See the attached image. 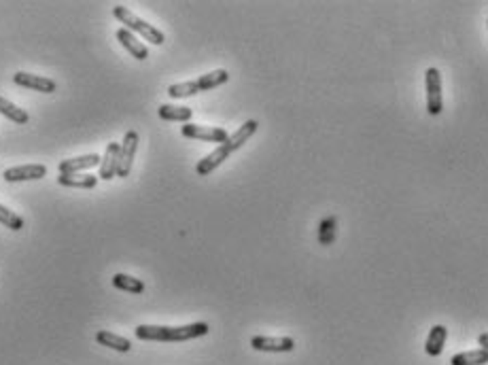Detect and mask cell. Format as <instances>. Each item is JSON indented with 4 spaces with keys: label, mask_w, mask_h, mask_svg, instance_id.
<instances>
[{
    "label": "cell",
    "mask_w": 488,
    "mask_h": 365,
    "mask_svg": "<svg viewBox=\"0 0 488 365\" xmlns=\"http://www.w3.org/2000/svg\"><path fill=\"white\" fill-rule=\"evenodd\" d=\"M117 41L136 58V60H147L149 58V49H147V45L145 43H141L136 36H134V32H130L128 28H119L117 30Z\"/></svg>",
    "instance_id": "obj_12"
},
{
    "label": "cell",
    "mask_w": 488,
    "mask_h": 365,
    "mask_svg": "<svg viewBox=\"0 0 488 365\" xmlns=\"http://www.w3.org/2000/svg\"><path fill=\"white\" fill-rule=\"evenodd\" d=\"M227 81H229V73H227V70H223V68H219V70H212V73H208V75H202L200 79H195V83H197L200 92H208V90H215V88H219V85H223V83H227Z\"/></svg>",
    "instance_id": "obj_18"
},
{
    "label": "cell",
    "mask_w": 488,
    "mask_h": 365,
    "mask_svg": "<svg viewBox=\"0 0 488 365\" xmlns=\"http://www.w3.org/2000/svg\"><path fill=\"white\" fill-rule=\"evenodd\" d=\"M102 157L98 153H90V155H81V157H70V159H64L60 162L58 170L60 174H79L83 170H90L94 166H100Z\"/></svg>",
    "instance_id": "obj_10"
},
{
    "label": "cell",
    "mask_w": 488,
    "mask_h": 365,
    "mask_svg": "<svg viewBox=\"0 0 488 365\" xmlns=\"http://www.w3.org/2000/svg\"><path fill=\"white\" fill-rule=\"evenodd\" d=\"M113 285L121 291H128V293H143L145 291V282L134 278V276H128V274H115Z\"/></svg>",
    "instance_id": "obj_20"
},
{
    "label": "cell",
    "mask_w": 488,
    "mask_h": 365,
    "mask_svg": "<svg viewBox=\"0 0 488 365\" xmlns=\"http://www.w3.org/2000/svg\"><path fill=\"white\" fill-rule=\"evenodd\" d=\"M158 115L162 117L163 122H180L189 123V120L193 117V111L189 107H174V105H162L158 109Z\"/></svg>",
    "instance_id": "obj_17"
},
{
    "label": "cell",
    "mask_w": 488,
    "mask_h": 365,
    "mask_svg": "<svg viewBox=\"0 0 488 365\" xmlns=\"http://www.w3.org/2000/svg\"><path fill=\"white\" fill-rule=\"evenodd\" d=\"M200 94V88L195 81H185V83H174L168 88V96L170 98H187V96H195Z\"/></svg>",
    "instance_id": "obj_22"
},
{
    "label": "cell",
    "mask_w": 488,
    "mask_h": 365,
    "mask_svg": "<svg viewBox=\"0 0 488 365\" xmlns=\"http://www.w3.org/2000/svg\"><path fill=\"white\" fill-rule=\"evenodd\" d=\"M427 83V111L429 115H440L444 111V98H442V75L438 68H429L425 75Z\"/></svg>",
    "instance_id": "obj_3"
},
{
    "label": "cell",
    "mask_w": 488,
    "mask_h": 365,
    "mask_svg": "<svg viewBox=\"0 0 488 365\" xmlns=\"http://www.w3.org/2000/svg\"><path fill=\"white\" fill-rule=\"evenodd\" d=\"M113 15L121 21V23H126V28L130 30V32H139L145 41H149V43H153V45H162L163 41V32L162 30H158L156 26H151V23H147L145 19H141L139 15H134L128 6H124V4H119V6H113Z\"/></svg>",
    "instance_id": "obj_2"
},
{
    "label": "cell",
    "mask_w": 488,
    "mask_h": 365,
    "mask_svg": "<svg viewBox=\"0 0 488 365\" xmlns=\"http://www.w3.org/2000/svg\"><path fill=\"white\" fill-rule=\"evenodd\" d=\"M446 338H448V329L444 325H433L429 336H427V342H425V353L429 357H440L444 351Z\"/></svg>",
    "instance_id": "obj_13"
},
{
    "label": "cell",
    "mask_w": 488,
    "mask_h": 365,
    "mask_svg": "<svg viewBox=\"0 0 488 365\" xmlns=\"http://www.w3.org/2000/svg\"><path fill=\"white\" fill-rule=\"evenodd\" d=\"M208 334V323H191L183 327H163V325H139L136 338L145 342H185L202 338Z\"/></svg>",
    "instance_id": "obj_1"
},
{
    "label": "cell",
    "mask_w": 488,
    "mask_h": 365,
    "mask_svg": "<svg viewBox=\"0 0 488 365\" xmlns=\"http://www.w3.org/2000/svg\"><path fill=\"white\" fill-rule=\"evenodd\" d=\"M335 223H337V219L333 215L319 223V243L329 246V244L335 240Z\"/></svg>",
    "instance_id": "obj_23"
},
{
    "label": "cell",
    "mask_w": 488,
    "mask_h": 365,
    "mask_svg": "<svg viewBox=\"0 0 488 365\" xmlns=\"http://www.w3.org/2000/svg\"><path fill=\"white\" fill-rule=\"evenodd\" d=\"M0 223L4 228L13 230V232H19L23 228V219L19 215H15L13 211H9L6 206H2V204H0Z\"/></svg>",
    "instance_id": "obj_24"
},
{
    "label": "cell",
    "mask_w": 488,
    "mask_h": 365,
    "mask_svg": "<svg viewBox=\"0 0 488 365\" xmlns=\"http://www.w3.org/2000/svg\"><path fill=\"white\" fill-rule=\"evenodd\" d=\"M119 151H121V144H119V142H109V144H107V151H104L102 162H100V172H98V179H102V181H111L113 176H117V168H119Z\"/></svg>",
    "instance_id": "obj_9"
},
{
    "label": "cell",
    "mask_w": 488,
    "mask_h": 365,
    "mask_svg": "<svg viewBox=\"0 0 488 365\" xmlns=\"http://www.w3.org/2000/svg\"><path fill=\"white\" fill-rule=\"evenodd\" d=\"M488 353L484 349H476V351H467V353H459L450 359V365H487Z\"/></svg>",
    "instance_id": "obj_19"
},
{
    "label": "cell",
    "mask_w": 488,
    "mask_h": 365,
    "mask_svg": "<svg viewBox=\"0 0 488 365\" xmlns=\"http://www.w3.org/2000/svg\"><path fill=\"white\" fill-rule=\"evenodd\" d=\"M96 342L100 347H109V349L119 351V353H130V349H132L130 340H126L124 336H117L113 332H107V329H102V332L96 334Z\"/></svg>",
    "instance_id": "obj_15"
},
{
    "label": "cell",
    "mask_w": 488,
    "mask_h": 365,
    "mask_svg": "<svg viewBox=\"0 0 488 365\" xmlns=\"http://www.w3.org/2000/svg\"><path fill=\"white\" fill-rule=\"evenodd\" d=\"M0 115L9 117L11 122L15 123H28V113L23 109H19L17 105H13L11 100L2 98V96H0Z\"/></svg>",
    "instance_id": "obj_21"
},
{
    "label": "cell",
    "mask_w": 488,
    "mask_h": 365,
    "mask_svg": "<svg viewBox=\"0 0 488 365\" xmlns=\"http://www.w3.org/2000/svg\"><path fill=\"white\" fill-rule=\"evenodd\" d=\"M58 183L62 187H75V189H92L98 185V176L94 174H60Z\"/></svg>",
    "instance_id": "obj_16"
},
{
    "label": "cell",
    "mask_w": 488,
    "mask_h": 365,
    "mask_svg": "<svg viewBox=\"0 0 488 365\" xmlns=\"http://www.w3.org/2000/svg\"><path fill=\"white\" fill-rule=\"evenodd\" d=\"M13 83L19 85V88H26V90L40 92V94H51V92H55V81H53V79H47V77H40V75L15 73V75H13Z\"/></svg>",
    "instance_id": "obj_6"
},
{
    "label": "cell",
    "mask_w": 488,
    "mask_h": 365,
    "mask_svg": "<svg viewBox=\"0 0 488 365\" xmlns=\"http://www.w3.org/2000/svg\"><path fill=\"white\" fill-rule=\"evenodd\" d=\"M180 134L185 138H197L204 142H225L229 138L227 129L223 127H208V125H197V123H185L180 127Z\"/></svg>",
    "instance_id": "obj_4"
},
{
    "label": "cell",
    "mask_w": 488,
    "mask_h": 365,
    "mask_svg": "<svg viewBox=\"0 0 488 365\" xmlns=\"http://www.w3.org/2000/svg\"><path fill=\"white\" fill-rule=\"evenodd\" d=\"M47 174V166L43 164H28V166H15L4 170V181L9 183H19V181H36V179H45Z\"/></svg>",
    "instance_id": "obj_8"
},
{
    "label": "cell",
    "mask_w": 488,
    "mask_h": 365,
    "mask_svg": "<svg viewBox=\"0 0 488 365\" xmlns=\"http://www.w3.org/2000/svg\"><path fill=\"white\" fill-rule=\"evenodd\" d=\"M136 149H139V134L134 129L126 132L124 142H121V151H119V168H117V176L126 179L132 170L134 157H136Z\"/></svg>",
    "instance_id": "obj_5"
},
{
    "label": "cell",
    "mask_w": 488,
    "mask_h": 365,
    "mask_svg": "<svg viewBox=\"0 0 488 365\" xmlns=\"http://www.w3.org/2000/svg\"><path fill=\"white\" fill-rule=\"evenodd\" d=\"M257 127H259V123L255 122V120H249L246 123H242V125L238 127V132L232 134L223 144L229 149V153H234V151H238L244 142H249V138L257 132Z\"/></svg>",
    "instance_id": "obj_14"
},
{
    "label": "cell",
    "mask_w": 488,
    "mask_h": 365,
    "mask_svg": "<svg viewBox=\"0 0 488 365\" xmlns=\"http://www.w3.org/2000/svg\"><path fill=\"white\" fill-rule=\"evenodd\" d=\"M487 23H488V21H487Z\"/></svg>",
    "instance_id": "obj_26"
},
{
    "label": "cell",
    "mask_w": 488,
    "mask_h": 365,
    "mask_svg": "<svg viewBox=\"0 0 488 365\" xmlns=\"http://www.w3.org/2000/svg\"><path fill=\"white\" fill-rule=\"evenodd\" d=\"M251 347L261 353H291L295 349V342L291 338H270V336H255L251 340Z\"/></svg>",
    "instance_id": "obj_7"
},
{
    "label": "cell",
    "mask_w": 488,
    "mask_h": 365,
    "mask_svg": "<svg viewBox=\"0 0 488 365\" xmlns=\"http://www.w3.org/2000/svg\"><path fill=\"white\" fill-rule=\"evenodd\" d=\"M227 157H229V149H227L225 144H219L212 153H208L204 159H200V162H197L195 172H197L200 176H206V174H210L215 168H219V166H221Z\"/></svg>",
    "instance_id": "obj_11"
},
{
    "label": "cell",
    "mask_w": 488,
    "mask_h": 365,
    "mask_svg": "<svg viewBox=\"0 0 488 365\" xmlns=\"http://www.w3.org/2000/svg\"><path fill=\"white\" fill-rule=\"evenodd\" d=\"M478 342H480V347H482V349L488 353V334H480Z\"/></svg>",
    "instance_id": "obj_25"
}]
</instances>
